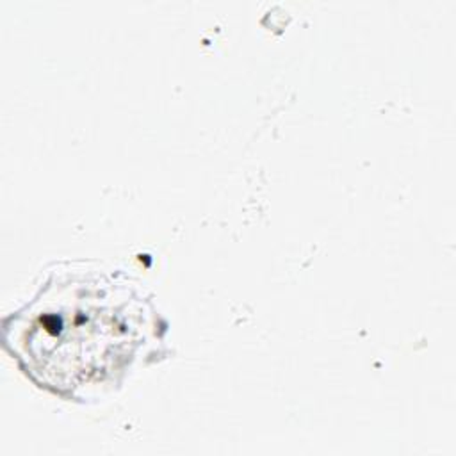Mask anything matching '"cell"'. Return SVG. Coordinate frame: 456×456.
<instances>
[{
  "instance_id": "obj_1",
  "label": "cell",
  "mask_w": 456,
  "mask_h": 456,
  "mask_svg": "<svg viewBox=\"0 0 456 456\" xmlns=\"http://www.w3.org/2000/svg\"><path fill=\"white\" fill-rule=\"evenodd\" d=\"M2 326L4 347L23 374L66 401H96L135 363L167 354V324L141 285L86 262L53 264Z\"/></svg>"
}]
</instances>
